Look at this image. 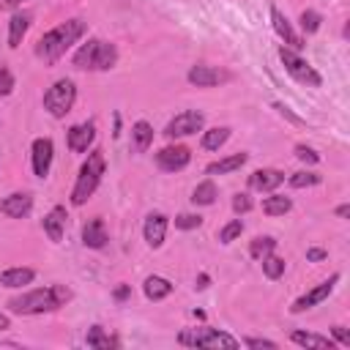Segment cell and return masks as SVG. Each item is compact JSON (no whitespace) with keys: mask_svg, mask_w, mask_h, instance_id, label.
<instances>
[{"mask_svg":"<svg viewBox=\"0 0 350 350\" xmlns=\"http://www.w3.org/2000/svg\"><path fill=\"white\" fill-rule=\"evenodd\" d=\"M197 287L202 290V287H208V276L205 273H200V279H197Z\"/></svg>","mask_w":350,"mask_h":350,"instance_id":"cell-46","label":"cell"},{"mask_svg":"<svg viewBox=\"0 0 350 350\" xmlns=\"http://www.w3.org/2000/svg\"><path fill=\"white\" fill-rule=\"evenodd\" d=\"M325 257H328V252H325V249H309V252H306V260H312V262L325 260Z\"/></svg>","mask_w":350,"mask_h":350,"instance_id":"cell-42","label":"cell"},{"mask_svg":"<svg viewBox=\"0 0 350 350\" xmlns=\"http://www.w3.org/2000/svg\"><path fill=\"white\" fill-rule=\"evenodd\" d=\"M85 345L93 347V350H109V347H118L120 342L115 336H109L101 325H90L88 334H85Z\"/></svg>","mask_w":350,"mask_h":350,"instance_id":"cell-25","label":"cell"},{"mask_svg":"<svg viewBox=\"0 0 350 350\" xmlns=\"http://www.w3.org/2000/svg\"><path fill=\"white\" fill-rule=\"evenodd\" d=\"M295 159H301L304 164H317L320 161V156L306 145H295Z\"/></svg>","mask_w":350,"mask_h":350,"instance_id":"cell-37","label":"cell"},{"mask_svg":"<svg viewBox=\"0 0 350 350\" xmlns=\"http://www.w3.org/2000/svg\"><path fill=\"white\" fill-rule=\"evenodd\" d=\"M189 161H191V153H189L186 145H167L156 153V164L164 172H180Z\"/></svg>","mask_w":350,"mask_h":350,"instance_id":"cell-9","label":"cell"},{"mask_svg":"<svg viewBox=\"0 0 350 350\" xmlns=\"http://www.w3.org/2000/svg\"><path fill=\"white\" fill-rule=\"evenodd\" d=\"M14 93V74L8 71L5 63H0V96H11Z\"/></svg>","mask_w":350,"mask_h":350,"instance_id":"cell-36","label":"cell"},{"mask_svg":"<svg viewBox=\"0 0 350 350\" xmlns=\"http://www.w3.org/2000/svg\"><path fill=\"white\" fill-rule=\"evenodd\" d=\"M82 36H85V22H82V19H66V22H60L57 27L46 30V33L38 38L36 55H38L44 63H55V60L63 57Z\"/></svg>","mask_w":350,"mask_h":350,"instance_id":"cell-1","label":"cell"},{"mask_svg":"<svg viewBox=\"0 0 350 350\" xmlns=\"http://www.w3.org/2000/svg\"><path fill=\"white\" fill-rule=\"evenodd\" d=\"M118 63V49L112 41L101 38H88L77 52H74V66L82 71H109Z\"/></svg>","mask_w":350,"mask_h":350,"instance_id":"cell-3","label":"cell"},{"mask_svg":"<svg viewBox=\"0 0 350 350\" xmlns=\"http://www.w3.org/2000/svg\"><path fill=\"white\" fill-rule=\"evenodd\" d=\"M71 301V290L66 284H49L41 290H30L25 295H16L8 301V309L14 314H44L66 306Z\"/></svg>","mask_w":350,"mask_h":350,"instance_id":"cell-2","label":"cell"},{"mask_svg":"<svg viewBox=\"0 0 350 350\" xmlns=\"http://www.w3.org/2000/svg\"><path fill=\"white\" fill-rule=\"evenodd\" d=\"M276 249V241L271 238V235H260V238H254L252 241V246H249V254L254 257V260H262L265 254H271Z\"/></svg>","mask_w":350,"mask_h":350,"instance_id":"cell-30","label":"cell"},{"mask_svg":"<svg viewBox=\"0 0 350 350\" xmlns=\"http://www.w3.org/2000/svg\"><path fill=\"white\" fill-rule=\"evenodd\" d=\"M246 159H249V153H232V156H227V159H219V161L208 164L205 172H208V175H227V172H232V170H241V167L246 164Z\"/></svg>","mask_w":350,"mask_h":350,"instance_id":"cell-24","label":"cell"},{"mask_svg":"<svg viewBox=\"0 0 350 350\" xmlns=\"http://www.w3.org/2000/svg\"><path fill=\"white\" fill-rule=\"evenodd\" d=\"M101 175H104V153H101V150H90L88 159H85L82 167H79L77 183H74V189H71V202H74V205H85V202L93 197V191L98 189Z\"/></svg>","mask_w":350,"mask_h":350,"instance_id":"cell-4","label":"cell"},{"mask_svg":"<svg viewBox=\"0 0 350 350\" xmlns=\"http://www.w3.org/2000/svg\"><path fill=\"white\" fill-rule=\"evenodd\" d=\"M142 290H145V298L161 301V298H167V295L172 293V282L164 279V276H148L145 284H142Z\"/></svg>","mask_w":350,"mask_h":350,"instance_id":"cell-26","label":"cell"},{"mask_svg":"<svg viewBox=\"0 0 350 350\" xmlns=\"http://www.w3.org/2000/svg\"><path fill=\"white\" fill-rule=\"evenodd\" d=\"M202 126H205V115L197 112V109H186V112H178V115L167 123L164 134H167L170 139H175V137H189V134H197Z\"/></svg>","mask_w":350,"mask_h":350,"instance_id":"cell-8","label":"cell"},{"mask_svg":"<svg viewBox=\"0 0 350 350\" xmlns=\"http://www.w3.org/2000/svg\"><path fill=\"white\" fill-rule=\"evenodd\" d=\"M107 227H104V219H88L85 224H82V243L88 246V249H104L107 246Z\"/></svg>","mask_w":350,"mask_h":350,"instance_id":"cell-18","label":"cell"},{"mask_svg":"<svg viewBox=\"0 0 350 350\" xmlns=\"http://www.w3.org/2000/svg\"><path fill=\"white\" fill-rule=\"evenodd\" d=\"M178 345L183 347H238L241 342L219 328L202 325V328H183L178 334Z\"/></svg>","mask_w":350,"mask_h":350,"instance_id":"cell-5","label":"cell"},{"mask_svg":"<svg viewBox=\"0 0 350 350\" xmlns=\"http://www.w3.org/2000/svg\"><path fill=\"white\" fill-rule=\"evenodd\" d=\"M241 232H243V221H241V219H232L230 224H224V227L219 230V241H221V243H232Z\"/></svg>","mask_w":350,"mask_h":350,"instance_id":"cell-34","label":"cell"},{"mask_svg":"<svg viewBox=\"0 0 350 350\" xmlns=\"http://www.w3.org/2000/svg\"><path fill=\"white\" fill-rule=\"evenodd\" d=\"M186 79H189L191 85H197V88H216V85L230 82V74L221 71V68H213V66H202V63H200V66H191V68H189Z\"/></svg>","mask_w":350,"mask_h":350,"instance_id":"cell-11","label":"cell"},{"mask_svg":"<svg viewBox=\"0 0 350 350\" xmlns=\"http://www.w3.org/2000/svg\"><path fill=\"white\" fill-rule=\"evenodd\" d=\"M320 22H323V16L314 11V8H306L304 14H301V27H304V33H317L320 30Z\"/></svg>","mask_w":350,"mask_h":350,"instance_id":"cell-32","label":"cell"},{"mask_svg":"<svg viewBox=\"0 0 350 350\" xmlns=\"http://www.w3.org/2000/svg\"><path fill=\"white\" fill-rule=\"evenodd\" d=\"M126 295H129V287H126V284H123V287H118V290H115V298H118V301H123V298H126Z\"/></svg>","mask_w":350,"mask_h":350,"instance_id":"cell-44","label":"cell"},{"mask_svg":"<svg viewBox=\"0 0 350 350\" xmlns=\"http://www.w3.org/2000/svg\"><path fill=\"white\" fill-rule=\"evenodd\" d=\"M25 0H5V8H16V5H22Z\"/></svg>","mask_w":350,"mask_h":350,"instance_id":"cell-47","label":"cell"},{"mask_svg":"<svg viewBox=\"0 0 350 350\" xmlns=\"http://www.w3.org/2000/svg\"><path fill=\"white\" fill-rule=\"evenodd\" d=\"M167 216L164 213H148L145 219V227H142V235H145V243L150 249H159L164 243V235H167Z\"/></svg>","mask_w":350,"mask_h":350,"instance_id":"cell-15","label":"cell"},{"mask_svg":"<svg viewBox=\"0 0 350 350\" xmlns=\"http://www.w3.org/2000/svg\"><path fill=\"white\" fill-rule=\"evenodd\" d=\"M96 139V123L93 120H85V123H77L68 129V148L74 153H85Z\"/></svg>","mask_w":350,"mask_h":350,"instance_id":"cell-14","label":"cell"},{"mask_svg":"<svg viewBox=\"0 0 350 350\" xmlns=\"http://www.w3.org/2000/svg\"><path fill=\"white\" fill-rule=\"evenodd\" d=\"M213 200H216V186H213V180H202V183L194 186V191H191V202H194V205H213Z\"/></svg>","mask_w":350,"mask_h":350,"instance_id":"cell-29","label":"cell"},{"mask_svg":"<svg viewBox=\"0 0 350 350\" xmlns=\"http://www.w3.org/2000/svg\"><path fill=\"white\" fill-rule=\"evenodd\" d=\"M290 339H293L298 347H309V350H334V339L320 336V334H312V331H293Z\"/></svg>","mask_w":350,"mask_h":350,"instance_id":"cell-20","label":"cell"},{"mask_svg":"<svg viewBox=\"0 0 350 350\" xmlns=\"http://www.w3.org/2000/svg\"><path fill=\"white\" fill-rule=\"evenodd\" d=\"M8 325H11V320H8V314H5V312H0V331H5Z\"/></svg>","mask_w":350,"mask_h":350,"instance_id":"cell-45","label":"cell"},{"mask_svg":"<svg viewBox=\"0 0 350 350\" xmlns=\"http://www.w3.org/2000/svg\"><path fill=\"white\" fill-rule=\"evenodd\" d=\"M282 183H284V172L282 170H273V167H262V170H254L249 175V186L254 191H273Z\"/></svg>","mask_w":350,"mask_h":350,"instance_id":"cell-16","label":"cell"},{"mask_svg":"<svg viewBox=\"0 0 350 350\" xmlns=\"http://www.w3.org/2000/svg\"><path fill=\"white\" fill-rule=\"evenodd\" d=\"M290 208H293V200L282 197V194H273V197L262 200V213H268V216H284Z\"/></svg>","mask_w":350,"mask_h":350,"instance_id":"cell-28","label":"cell"},{"mask_svg":"<svg viewBox=\"0 0 350 350\" xmlns=\"http://www.w3.org/2000/svg\"><path fill=\"white\" fill-rule=\"evenodd\" d=\"M33 172L36 178H46L49 175V167H52V156H55V145L49 137H38L33 139Z\"/></svg>","mask_w":350,"mask_h":350,"instance_id":"cell-12","label":"cell"},{"mask_svg":"<svg viewBox=\"0 0 350 350\" xmlns=\"http://www.w3.org/2000/svg\"><path fill=\"white\" fill-rule=\"evenodd\" d=\"M200 224H202L200 213H180V216H175V227L178 230H197Z\"/></svg>","mask_w":350,"mask_h":350,"instance_id":"cell-35","label":"cell"},{"mask_svg":"<svg viewBox=\"0 0 350 350\" xmlns=\"http://www.w3.org/2000/svg\"><path fill=\"white\" fill-rule=\"evenodd\" d=\"M249 208H252L249 194H235V197H232V211H235V213H246Z\"/></svg>","mask_w":350,"mask_h":350,"instance_id":"cell-38","label":"cell"},{"mask_svg":"<svg viewBox=\"0 0 350 350\" xmlns=\"http://www.w3.org/2000/svg\"><path fill=\"white\" fill-rule=\"evenodd\" d=\"M227 139H230V129L227 126H216V129L202 131V148L205 150H219Z\"/></svg>","mask_w":350,"mask_h":350,"instance_id":"cell-27","label":"cell"},{"mask_svg":"<svg viewBox=\"0 0 350 350\" xmlns=\"http://www.w3.org/2000/svg\"><path fill=\"white\" fill-rule=\"evenodd\" d=\"M339 282V273H331L325 282H320L317 287H312L309 293H304L298 301H293V312L298 314V312H306V309H312V306H317V304H323L328 295H331V290H334V284Z\"/></svg>","mask_w":350,"mask_h":350,"instance_id":"cell-10","label":"cell"},{"mask_svg":"<svg viewBox=\"0 0 350 350\" xmlns=\"http://www.w3.org/2000/svg\"><path fill=\"white\" fill-rule=\"evenodd\" d=\"M30 208H33V197H30L27 191H14V194H8V197L0 202V213H5V216H11V219L27 216Z\"/></svg>","mask_w":350,"mask_h":350,"instance_id":"cell-17","label":"cell"},{"mask_svg":"<svg viewBox=\"0 0 350 350\" xmlns=\"http://www.w3.org/2000/svg\"><path fill=\"white\" fill-rule=\"evenodd\" d=\"M153 142V126L148 120H137L131 126V150L134 153H145Z\"/></svg>","mask_w":350,"mask_h":350,"instance_id":"cell-21","label":"cell"},{"mask_svg":"<svg viewBox=\"0 0 350 350\" xmlns=\"http://www.w3.org/2000/svg\"><path fill=\"white\" fill-rule=\"evenodd\" d=\"M243 345L246 347H276V342H271V339H260V336H249V339H243Z\"/></svg>","mask_w":350,"mask_h":350,"instance_id":"cell-41","label":"cell"},{"mask_svg":"<svg viewBox=\"0 0 350 350\" xmlns=\"http://www.w3.org/2000/svg\"><path fill=\"white\" fill-rule=\"evenodd\" d=\"M273 109H276V112H279L282 118H287L290 123H295V126H301V123H304V120H301L298 115H293V112H290V107H284V104H279V101L273 104Z\"/></svg>","mask_w":350,"mask_h":350,"instance_id":"cell-40","label":"cell"},{"mask_svg":"<svg viewBox=\"0 0 350 350\" xmlns=\"http://www.w3.org/2000/svg\"><path fill=\"white\" fill-rule=\"evenodd\" d=\"M27 27H30V14L16 11V14L11 16V22H8V46H11V49H16V46L22 44Z\"/></svg>","mask_w":350,"mask_h":350,"instance_id":"cell-22","label":"cell"},{"mask_svg":"<svg viewBox=\"0 0 350 350\" xmlns=\"http://www.w3.org/2000/svg\"><path fill=\"white\" fill-rule=\"evenodd\" d=\"M331 334H334V339H336L342 347H350V334H347V328H345V325H334V328H331Z\"/></svg>","mask_w":350,"mask_h":350,"instance_id":"cell-39","label":"cell"},{"mask_svg":"<svg viewBox=\"0 0 350 350\" xmlns=\"http://www.w3.org/2000/svg\"><path fill=\"white\" fill-rule=\"evenodd\" d=\"M44 232L49 235V241L60 243L63 241V232H66V208L63 205H55L46 216H44Z\"/></svg>","mask_w":350,"mask_h":350,"instance_id":"cell-19","label":"cell"},{"mask_svg":"<svg viewBox=\"0 0 350 350\" xmlns=\"http://www.w3.org/2000/svg\"><path fill=\"white\" fill-rule=\"evenodd\" d=\"M279 60L284 63V71H287L298 85H306V88H320V85H323V77H320L295 49L282 46V49H279Z\"/></svg>","mask_w":350,"mask_h":350,"instance_id":"cell-7","label":"cell"},{"mask_svg":"<svg viewBox=\"0 0 350 350\" xmlns=\"http://www.w3.org/2000/svg\"><path fill=\"white\" fill-rule=\"evenodd\" d=\"M320 175L317 172H293L290 175V186L293 189H306V186H317Z\"/></svg>","mask_w":350,"mask_h":350,"instance_id":"cell-33","label":"cell"},{"mask_svg":"<svg viewBox=\"0 0 350 350\" xmlns=\"http://www.w3.org/2000/svg\"><path fill=\"white\" fill-rule=\"evenodd\" d=\"M336 216H339V219H347V216H350V205H339V208H336Z\"/></svg>","mask_w":350,"mask_h":350,"instance_id":"cell-43","label":"cell"},{"mask_svg":"<svg viewBox=\"0 0 350 350\" xmlns=\"http://www.w3.org/2000/svg\"><path fill=\"white\" fill-rule=\"evenodd\" d=\"M77 101V88L71 79H57L52 82V88H46L44 93V109L52 115V118H66L71 112Z\"/></svg>","mask_w":350,"mask_h":350,"instance_id":"cell-6","label":"cell"},{"mask_svg":"<svg viewBox=\"0 0 350 350\" xmlns=\"http://www.w3.org/2000/svg\"><path fill=\"white\" fill-rule=\"evenodd\" d=\"M260 262H262V273H265L268 279H279V276L284 273V265H287V262H284L282 257H276L273 252H271V254H265Z\"/></svg>","mask_w":350,"mask_h":350,"instance_id":"cell-31","label":"cell"},{"mask_svg":"<svg viewBox=\"0 0 350 350\" xmlns=\"http://www.w3.org/2000/svg\"><path fill=\"white\" fill-rule=\"evenodd\" d=\"M36 279V271L33 268H22V265H16V268H8V271H3L0 273V284L3 287H25V284H30Z\"/></svg>","mask_w":350,"mask_h":350,"instance_id":"cell-23","label":"cell"},{"mask_svg":"<svg viewBox=\"0 0 350 350\" xmlns=\"http://www.w3.org/2000/svg\"><path fill=\"white\" fill-rule=\"evenodd\" d=\"M271 22H273V30H276V36L287 44V49H304V38L293 30V25H290V19L276 8V5H271Z\"/></svg>","mask_w":350,"mask_h":350,"instance_id":"cell-13","label":"cell"}]
</instances>
